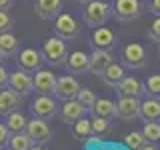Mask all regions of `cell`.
<instances>
[{
	"instance_id": "obj_23",
	"label": "cell",
	"mask_w": 160,
	"mask_h": 150,
	"mask_svg": "<svg viewBox=\"0 0 160 150\" xmlns=\"http://www.w3.org/2000/svg\"><path fill=\"white\" fill-rule=\"evenodd\" d=\"M94 134V128H92V120L88 118H80L72 124V136L76 140H82L86 142V138H90Z\"/></svg>"
},
{
	"instance_id": "obj_12",
	"label": "cell",
	"mask_w": 160,
	"mask_h": 150,
	"mask_svg": "<svg viewBox=\"0 0 160 150\" xmlns=\"http://www.w3.org/2000/svg\"><path fill=\"white\" fill-rule=\"evenodd\" d=\"M20 104H22V94L16 92V90L10 88V86L2 88V92H0V114H2V116L18 110Z\"/></svg>"
},
{
	"instance_id": "obj_19",
	"label": "cell",
	"mask_w": 160,
	"mask_h": 150,
	"mask_svg": "<svg viewBox=\"0 0 160 150\" xmlns=\"http://www.w3.org/2000/svg\"><path fill=\"white\" fill-rule=\"evenodd\" d=\"M66 66L70 74H84L90 72V56L86 52H72L66 60Z\"/></svg>"
},
{
	"instance_id": "obj_36",
	"label": "cell",
	"mask_w": 160,
	"mask_h": 150,
	"mask_svg": "<svg viewBox=\"0 0 160 150\" xmlns=\"http://www.w3.org/2000/svg\"><path fill=\"white\" fill-rule=\"evenodd\" d=\"M8 80H10V74L6 72V68H0V84L4 86H8Z\"/></svg>"
},
{
	"instance_id": "obj_34",
	"label": "cell",
	"mask_w": 160,
	"mask_h": 150,
	"mask_svg": "<svg viewBox=\"0 0 160 150\" xmlns=\"http://www.w3.org/2000/svg\"><path fill=\"white\" fill-rule=\"evenodd\" d=\"M10 136H12V130L6 126V122H2L0 124V146L2 148L10 144Z\"/></svg>"
},
{
	"instance_id": "obj_30",
	"label": "cell",
	"mask_w": 160,
	"mask_h": 150,
	"mask_svg": "<svg viewBox=\"0 0 160 150\" xmlns=\"http://www.w3.org/2000/svg\"><path fill=\"white\" fill-rule=\"evenodd\" d=\"M92 128H94V134H108L112 130V124H110V118H104V116H94L92 118Z\"/></svg>"
},
{
	"instance_id": "obj_17",
	"label": "cell",
	"mask_w": 160,
	"mask_h": 150,
	"mask_svg": "<svg viewBox=\"0 0 160 150\" xmlns=\"http://www.w3.org/2000/svg\"><path fill=\"white\" fill-rule=\"evenodd\" d=\"M112 54L110 50H100V48H94V52L90 54V72L100 76V74L106 70L110 64H112Z\"/></svg>"
},
{
	"instance_id": "obj_21",
	"label": "cell",
	"mask_w": 160,
	"mask_h": 150,
	"mask_svg": "<svg viewBox=\"0 0 160 150\" xmlns=\"http://www.w3.org/2000/svg\"><path fill=\"white\" fill-rule=\"evenodd\" d=\"M124 76H126V74H124V64H116V62H112L102 74H100V80H102L104 84H108V86L116 88V86H118V82H120V80H122Z\"/></svg>"
},
{
	"instance_id": "obj_20",
	"label": "cell",
	"mask_w": 160,
	"mask_h": 150,
	"mask_svg": "<svg viewBox=\"0 0 160 150\" xmlns=\"http://www.w3.org/2000/svg\"><path fill=\"white\" fill-rule=\"evenodd\" d=\"M140 118L144 122H154L160 120V98L158 96H150L142 100V110H140Z\"/></svg>"
},
{
	"instance_id": "obj_43",
	"label": "cell",
	"mask_w": 160,
	"mask_h": 150,
	"mask_svg": "<svg viewBox=\"0 0 160 150\" xmlns=\"http://www.w3.org/2000/svg\"><path fill=\"white\" fill-rule=\"evenodd\" d=\"M158 56H160V48H158Z\"/></svg>"
},
{
	"instance_id": "obj_18",
	"label": "cell",
	"mask_w": 160,
	"mask_h": 150,
	"mask_svg": "<svg viewBox=\"0 0 160 150\" xmlns=\"http://www.w3.org/2000/svg\"><path fill=\"white\" fill-rule=\"evenodd\" d=\"M60 8H62V0H36V16L42 20H52L60 14Z\"/></svg>"
},
{
	"instance_id": "obj_29",
	"label": "cell",
	"mask_w": 160,
	"mask_h": 150,
	"mask_svg": "<svg viewBox=\"0 0 160 150\" xmlns=\"http://www.w3.org/2000/svg\"><path fill=\"white\" fill-rule=\"evenodd\" d=\"M76 98H78L80 104H84V106H86V110H92L94 104H96V100H98V96L90 88H80V92H78Z\"/></svg>"
},
{
	"instance_id": "obj_22",
	"label": "cell",
	"mask_w": 160,
	"mask_h": 150,
	"mask_svg": "<svg viewBox=\"0 0 160 150\" xmlns=\"http://www.w3.org/2000/svg\"><path fill=\"white\" fill-rule=\"evenodd\" d=\"M18 48H20V42L12 32L0 34V54H2V56H12V54L18 52Z\"/></svg>"
},
{
	"instance_id": "obj_8",
	"label": "cell",
	"mask_w": 160,
	"mask_h": 150,
	"mask_svg": "<svg viewBox=\"0 0 160 150\" xmlns=\"http://www.w3.org/2000/svg\"><path fill=\"white\" fill-rule=\"evenodd\" d=\"M78 92H80V84H78V80L74 76L64 74V76L58 78L56 90H54V96L58 100H64V102H66V100H72V98L78 96Z\"/></svg>"
},
{
	"instance_id": "obj_13",
	"label": "cell",
	"mask_w": 160,
	"mask_h": 150,
	"mask_svg": "<svg viewBox=\"0 0 160 150\" xmlns=\"http://www.w3.org/2000/svg\"><path fill=\"white\" fill-rule=\"evenodd\" d=\"M56 82H58V78L54 76L50 70L40 68L38 72H34V90H36L38 94H54Z\"/></svg>"
},
{
	"instance_id": "obj_28",
	"label": "cell",
	"mask_w": 160,
	"mask_h": 150,
	"mask_svg": "<svg viewBox=\"0 0 160 150\" xmlns=\"http://www.w3.org/2000/svg\"><path fill=\"white\" fill-rule=\"evenodd\" d=\"M146 142L148 140L144 136V132H130V134H126V138H124V144H126V148H130V150H140Z\"/></svg>"
},
{
	"instance_id": "obj_41",
	"label": "cell",
	"mask_w": 160,
	"mask_h": 150,
	"mask_svg": "<svg viewBox=\"0 0 160 150\" xmlns=\"http://www.w3.org/2000/svg\"><path fill=\"white\" fill-rule=\"evenodd\" d=\"M32 150H46V148H42V144H34Z\"/></svg>"
},
{
	"instance_id": "obj_3",
	"label": "cell",
	"mask_w": 160,
	"mask_h": 150,
	"mask_svg": "<svg viewBox=\"0 0 160 150\" xmlns=\"http://www.w3.org/2000/svg\"><path fill=\"white\" fill-rule=\"evenodd\" d=\"M54 34L64 40H74L82 34V26L72 14L68 12H60L56 18H54Z\"/></svg>"
},
{
	"instance_id": "obj_31",
	"label": "cell",
	"mask_w": 160,
	"mask_h": 150,
	"mask_svg": "<svg viewBox=\"0 0 160 150\" xmlns=\"http://www.w3.org/2000/svg\"><path fill=\"white\" fill-rule=\"evenodd\" d=\"M146 94L150 96H160V74H152L148 80H146Z\"/></svg>"
},
{
	"instance_id": "obj_40",
	"label": "cell",
	"mask_w": 160,
	"mask_h": 150,
	"mask_svg": "<svg viewBox=\"0 0 160 150\" xmlns=\"http://www.w3.org/2000/svg\"><path fill=\"white\" fill-rule=\"evenodd\" d=\"M140 150H158V148L154 146V142H146V144H144V146L140 148Z\"/></svg>"
},
{
	"instance_id": "obj_38",
	"label": "cell",
	"mask_w": 160,
	"mask_h": 150,
	"mask_svg": "<svg viewBox=\"0 0 160 150\" xmlns=\"http://www.w3.org/2000/svg\"><path fill=\"white\" fill-rule=\"evenodd\" d=\"M98 150H122L118 144H100Z\"/></svg>"
},
{
	"instance_id": "obj_39",
	"label": "cell",
	"mask_w": 160,
	"mask_h": 150,
	"mask_svg": "<svg viewBox=\"0 0 160 150\" xmlns=\"http://www.w3.org/2000/svg\"><path fill=\"white\" fill-rule=\"evenodd\" d=\"M12 6V0H0V10H10Z\"/></svg>"
},
{
	"instance_id": "obj_10",
	"label": "cell",
	"mask_w": 160,
	"mask_h": 150,
	"mask_svg": "<svg viewBox=\"0 0 160 150\" xmlns=\"http://www.w3.org/2000/svg\"><path fill=\"white\" fill-rule=\"evenodd\" d=\"M44 54L42 50H34V48H24L22 52L18 54V66L26 72H38L42 68V62H44Z\"/></svg>"
},
{
	"instance_id": "obj_42",
	"label": "cell",
	"mask_w": 160,
	"mask_h": 150,
	"mask_svg": "<svg viewBox=\"0 0 160 150\" xmlns=\"http://www.w3.org/2000/svg\"><path fill=\"white\" fill-rule=\"evenodd\" d=\"M78 2H84V4H88V2H92V0H78Z\"/></svg>"
},
{
	"instance_id": "obj_44",
	"label": "cell",
	"mask_w": 160,
	"mask_h": 150,
	"mask_svg": "<svg viewBox=\"0 0 160 150\" xmlns=\"http://www.w3.org/2000/svg\"><path fill=\"white\" fill-rule=\"evenodd\" d=\"M8 150H10V148H8Z\"/></svg>"
},
{
	"instance_id": "obj_27",
	"label": "cell",
	"mask_w": 160,
	"mask_h": 150,
	"mask_svg": "<svg viewBox=\"0 0 160 150\" xmlns=\"http://www.w3.org/2000/svg\"><path fill=\"white\" fill-rule=\"evenodd\" d=\"M142 132L146 136L148 142H160V120H154V122H144Z\"/></svg>"
},
{
	"instance_id": "obj_2",
	"label": "cell",
	"mask_w": 160,
	"mask_h": 150,
	"mask_svg": "<svg viewBox=\"0 0 160 150\" xmlns=\"http://www.w3.org/2000/svg\"><path fill=\"white\" fill-rule=\"evenodd\" d=\"M42 54H44V58H46V62L52 64V66L64 64L68 60V56H70L66 42H64V38H60V36H50L42 46Z\"/></svg>"
},
{
	"instance_id": "obj_1",
	"label": "cell",
	"mask_w": 160,
	"mask_h": 150,
	"mask_svg": "<svg viewBox=\"0 0 160 150\" xmlns=\"http://www.w3.org/2000/svg\"><path fill=\"white\" fill-rule=\"evenodd\" d=\"M112 14V8H110L108 2H102V0H92V2L86 4V8L82 10V20L84 24L90 28H100L106 24V20Z\"/></svg>"
},
{
	"instance_id": "obj_32",
	"label": "cell",
	"mask_w": 160,
	"mask_h": 150,
	"mask_svg": "<svg viewBox=\"0 0 160 150\" xmlns=\"http://www.w3.org/2000/svg\"><path fill=\"white\" fill-rule=\"evenodd\" d=\"M14 20L8 14V10H0V32H10Z\"/></svg>"
},
{
	"instance_id": "obj_33",
	"label": "cell",
	"mask_w": 160,
	"mask_h": 150,
	"mask_svg": "<svg viewBox=\"0 0 160 150\" xmlns=\"http://www.w3.org/2000/svg\"><path fill=\"white\" fill-rule=\"evenodd\" d=\"M148 38L160 44V16L154 20L152 24H150V28H148Z\"/></svg>"
},
{
	"instance_id": "obj_6",
	"label": "cell",
	"mask_w": 160,
	"mask_h": 150,
	"mask_svg": "<svg viewBox=\"0 0 160 150\" xmlns=\"http://www.w3.org/2000/svg\"><path fill=\"white\" fill-rule=\"evenodd\" d=\"M30 112H32L36 118L50 120L52 116H56V112H58L56 100L50 96V94H40V96L30 104Z\"/></svg>"
},
{
	"instance_id": "obj_14",
	"label": "cell",
	"mask_w": 160,
	"mask_h": 150,
	"mask_svg": "<svg viewBox=\"0 0 160 150\" xmlns=\"http://www.w3.org/2000/svg\"><path fill=\"white\" fill-rule=\"evenodd\" d=\"M84 114H86V106L80 104L78 98L66 100L64 106L60 108V118H62V122H66V124H74L76 120L84 118Z\"/></svg>"
},
{
	"instance_id": "obj_11",
	"label": "cell",
	"mask_w": 160,
	"mask_h": 150,
	"mask_svg": "<svg viewBox=\"0 0 160 150\" xmlns=\"http://www.w3.org/2000/svg\"><path fill=\"white\" fill-rule=\"evenodd\" d=\"M8 86L14 88L16 92H20L22 96H26L34 90V76L32 72H26V70H16V72L10 74V80H8Z\"/></svg>"
},
{
	"instance_id": "obj_35",
	"label": "cell",
	"mask_w": 160,
	"mask_h": 150,
	"mask_svg": "<svg viewBox=\"0 0 160 150\" xmlns=\"http://www.w3.org/2000/svg\"><path fill=\"white\" fill-rule=\"evenodd\" d=\"M86 148H92V146H100L102 144V140H100V134H92L90 138H86Z\"/></svg>"
},
{
	"instance_id": "obj_9",
	"label": "cell",
	"mask_w": 160,
	"mask_h": 150,
	"mask_svg": "<svg viewBox=\"0 0 160 150\" xmlns=\"http://www.w3.org/2000/svg\"><path fill=\"white\" fill-rule=\"evenodd\" d=\"M28 136L34 140V144H46L52 138V130H50L48 122L44 118H36L34 116L32 120H28V128H26Z\"/></svg>"
},
{
	"instance_id": "obj_16",
	"label": "cell",
	"mask_w": 160,
	"mask_h": 150,
	"mask_svg": "<svg viewBox=\"0 0 160 150\" xmlns=\"http://www.w3.org/2000/svg\"><path fill=\"white\" fill-rule=\"evenodd\" d=\"M116 92H118V96H136V98H140L144 92H146V86H144V84L140 82L138 78L124 76V78L118 82Z\"/></svg>"
},
{
	"instance_id": "obj_24",
	"label": "cell",
	"mask_w": 160,
	"mask_h": 150,
	"mask_svg": "<svg viewBox=\"0 0 160 150\" xmlns=\"http://www.w3.org/2000/svg\"><path fill=\"white\" fill-rule=\"evenodd\" d=\"M94 116H104V118H114L116 116V104L108 98H98L94 108L90 110Z\"/></svg>"
},
{
	"instance_id": "obj_37",
	"label": "cell",
	"mask_w": 160,
	"mask_h": 150,
	"mask_svg": "<svg viewBox=\"0 0 160 150\" xmlns=\"http://www.w3.org/2000/svg\"><path fill=\"white\" fill-rule=\"evenodd\" d=\"M150 12L160 16V0H152V2H150Z\"/></svg>"
},
{
	"instance_id": "obj_26",
	"label": "cell",
	"mask_w": 160,
	"mask_h": 150,
	"mask_svg": "<svg viewBox=\"0 0 160 150\" xmlns=\"http://www.w3.org/2000/svg\"><path fill=\"white\" fill-rule=\"evenodd\" d=\"M34 146V140L28 136V132H14L10 136V150H32Z\"/></svg>"
},
{
	"instance_id": "obj_25",
	"label": "cell",
	"mask_w": 160,
	"mask_h": 150,
	"mask_svg": "<svg viewBox=\"0 0 160 150\" xmlns=\"http://www.w3.org/2000/svg\"><path fill=\"white\" fill-rule=\"evenodd\" d=\"M6 126L14 132H26L28 128V118L24 116L22 112H18V110H14V112L6 114Z\"/></svg>"
},
{
	"instance_id": "obj_5",
	"label": "cell",
	"mask_w": 160,
	"mask_h": 150,
	"mask_svg": "<svg viewBox=\"0 0 160 150\" xmlns=\"http://www.w3.org/2000/svg\"><path fill=\"white\" fill-rule=\"evenodd\" d=\"M140 110H142V100H138L136 96H120L116 102V116L120 120L140 118Z\"/></svg>"
},
{
	"instance_id": "obj_7",
	"label": "cell",
	"mask_w": 160,
	"mask_h": 150,
	"mask_svg": "<svg viewBox=\"0 0 160 150\" xmlns=\"http://www.w3.org/2000/svg\"><path fill=\"white\" fill-rule=\"evenodd\" d=\"M112 12L120 22H130V20H136L140 16L142 6H140L138 0H116Z\"/></svg>"
},
{
	"instance_id": "obj_4",
	"label": "cell",
	"mask_w": 160,
	"mask_h": 150,
	"mask_svg": "<svg viewBox=\"0 0 160 150\" xmlns=\"http://www.w3.org/2000/svg\"><path fill=\"white\" fill-rule=\"evenodd\" d=\"M148 62L146 58V50H144L142 44L138 42H132V44H126L122 50V64L126 68H144Z\"/></svg>"
},
{
	"instance_id": "obj_15",
	"label": "cell",
	"mask_w": 160,
	"mask_h": 150,
	"mask_svg": "<svg viewBox=\"0 0 160 150\" xmlns=\"http://www.w3.org/2000/svg\"><path fill=\"white\" fill-rule=\"evenodd\" d=\"M94 48H100V50H112L116 46V36L114 32L106 26H100V28H94L92 32V38H90Z\"/></svg>"
}]
</instances>
